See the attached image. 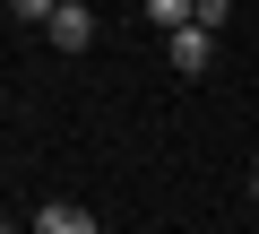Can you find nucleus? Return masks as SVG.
<instances>
[{
    "label": "nucleus",
    "mask_w": 259,
    "mask_h": 234,
    "mask_svg": "<svg viewBox=\"0 0 259 234\" xmlns=\"http://www.w3.org/2000/svg\"><path fill=\"white\" fill-rule=\"evenodd\" d=\"M52 44H61V52H87V44H95V9L61 0V18H52Z\"/></svg>",
    "instance_id": "nucleus-1"
},
{
    "label": "nucleus",
    "mask_w": 259,
    "mask_h": 234,
    "mask_svg": "<svg viewBox=\"0 0 259 234\" xmlns=\"http://www.w3.org/2000/svg\"><path fill=\"white\" fill-rule=\"evenodd\" d=\"M207 61H216V35H207V26H182V35H173V70H182V78H199Z\"/></svg>",
    "instance_id": "nucleus-2"
},
{
    "label": "nucleus",
    "mask_w": 259,
    "mask_h": 234,
    "mask_svg": "<svg viewBox=\"0 0 259 234\" xmlns=\"http://www.w3.org/2000/svg\"><path fill=\"white\" fill-rule=\"evenodd\" d=\"M35 234H95V217L69 208V199H44V208H35Z\"/></svg>",
    "instance_id": "nucleus-3"
},
{
    "label": "nucleus",
    "mask_w": 259,
    "mask_h": 234,
    "mask_svg": "<svg viewBox=\"0 0 259 234\" xmlns=\"http://www.w3.org/2000/svg\"><path fill=\"white\" fill-rule=\"evenodd\" d=\"M250 199H259V165H250Z\"/></svg>",
    "instance_id": "nucleus-4"
}]
</instances>
